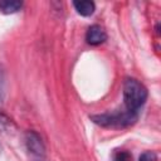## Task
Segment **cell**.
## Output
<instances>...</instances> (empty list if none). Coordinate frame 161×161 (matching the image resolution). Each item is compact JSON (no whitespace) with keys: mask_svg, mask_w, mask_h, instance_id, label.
Returning a JSON list of instances; mask_svg holds the SVG:
<instances>
[{"mask_svg":"<svg viewBox=\"0 0 161 161\" xmlns=\"http://www.w3.org/2000/svg\"><path fill=\"white\" fill-rule=\"evenodd\" d=\"M112 161H132V155L126 150H118L113 153Z\"/></svg>","mask_w":161,"mask_h":161,"instance_id":"9","label":"cell"},{"mask_svg":"<svg viewBox=\"0 0 161 161\" xmlns=\"http://www.w3.org/2000/svg\"><path fill=\"white\" fill-rule=\"evenodd\" d=\"M106 40H107V33H106V30H104L101 25L94 24V25H91V26L87 29V33H86V42H87L89 45L97 47V45L103 44Z\"/></svg>","mask_w":161,"mask_h":161,"instance_id":"4","label":"cell"},{"mask_svg":"<svg viewBox=\"0 0 161 161\" xmlns=\"http://www.w3.org/2000/svg\"><path fill=\"white\" fill-rule=\"evenodd\" d=\"M6 97V73L3 65H0V103H4Z\"/></svg>","mask_w":161,"mask_h":161,"instance_id":"8","label":"cell"},{"mask_svg":"<svg viewBox=\"0 0 161 161\" xmlns=\"http://www.w3.org/2000/svg\"><path fill=\"white\" fill-rule=\"evenodd\" d=\"M122 93L125 108L132 112H140V108L146 103L148 97L147 88L136 78L125 79Z\"/></svg>","mask_w":161,"mask_h":161,"instance_id":"2","label":"cell"},{"mask_svg":"<svg viewBox=\"0 0 161 161\" xmlns=\"http://www.w3.org/2000/svg\"><path fill=\"white\" fill-rule=\"evenodd\" d=\"M25 146L31 155H34L36 157H44L45 156V145L43 142L42 136L36 131H34V130L26 131Z\"/></svg>","mask_w":161,"mask_h":161,"instance_id":"3","label":"cell"},{"mask_svg":"<svg viewBox=\"0 0 161 161\" xmlns=\"http://www.w3.org/2000/svg\"><path fill=\"white\" fill-rule=\"evenodd\" d=\"M73 6L77 10V13L82 16H91L96 10V4L89 0L73 1Z\"/></svg>","mask_w":161,"mask_h":161,"instance_id":"5","label":"cell"},{"mask_svg":"<svg viewBox=\"0 0 161 161\" xmlns=\"http://www.w3.org/2000/svg\"><path fill=\"white\" fill-rule=\"evenodd\" d=\"M23 8V1L19 0H0V13L3 14H15Z\"/></svg>","mask_w":161,"mask_h":161,"instance_id":"6","label":"cell"},{"mask_svg":"<svg viewBox=\"0 0 161 161\" xmlns=\"http://www.w3.org/2000/svg\"><path fill=\"white\" fill-rule=\"evenodd\" d=\"M91 121L103 128L122 130L133 126L138 119V112H132L128 109H117L113 112L92 114Z\"/></svg>","mask_w":161,"mask_h":161,"instance_id":"1","label":"cell"},{"mask_svg":"<svg viewBox=\"0 0 161 161\" xmlns=\"http://www.w3.org/2000/svg\"><path fill=\"white\" fill-rule=\"evenodd\" d=\"M138 161H157V156L153 151H145L140 156Z\"/></svg>","mask_w":161,"mask_h":161,"instance_id":"10","label":"cell"},{"mask_svg":"<svg viewBox=\"0 0 161 161\" xmlns=\"http://www.w3.org/2000/svg\"><path fill=\"white\" fill-rule=\"evenodd\" d=\"M15 128V123L13 122V119L6 116L5 113L0 112V133H5V132H10Z\"/></svg>","mask_w":161,"mask_h":161,"instance_id":"7","label":"cell"}]
</instances>
